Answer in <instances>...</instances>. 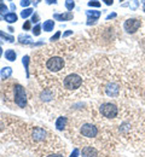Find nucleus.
Here are the masks:
<instances>
[{
    "instance_id": "obj_3",
    "label": "nucleus",
    "mask_w": 145,
    "mask_h": 157,
    "mask_svg": "<svg viewBox=\"0 0 145 157\" xmlns=\"http://www.w3.org/2000/svg\"><path fill=\"white\" fill-rule=\"evenodd\" d=\"M12 100L15 101V104L20 108H25L27 105V96H25V91L20 83H15L12 87Z\"/></svg>"
},
{
    "instance_id": "obj_17",
    "label": "nucleus",
    "mask_w": 145,
    "mask_h": 157,
    "mask_svg": "<svg viewBox=\"0 0 145 157\" xmlns=\"http://www.w3.org/2000/svg\"><path fill=\"white\" fill-rule=\"evenodd\" d=\"M22 62H23V65H24V68H25V70H27V76H29V69H28V64H29V57H28V56L23 57Z\"/></svg>"
},
{
    "instance_id": "obj_9",
    "label": "nucleus",
    "mask_w": 145,
    "mask_h": 157,
    "mask_svg": "<svg viewBox=\"0 0 145 157\" xmlns=\"http://www.w3.org/2000/svg\"><path fill=\"white\" fill-rule=\"evenodd\" d=\"M68 127V118L65 116H59L56 121V128L58 131H64Z\"/></svg>"
},
{
    "instance_id": "obj_10",
    "label": "nucleus",
    "mask_w": 145,
    "mask_h": 157,
    "mask_svg": "<svg viewBox=\"0 0 145 157\" xmlns=\"http://www.w3.org/2000/svg\"><path fill=\"white\" fill-rule=\"evenodd\" d=\"M53 18L58 21H70V20H73V13H70V12H68V13H62V15L55 13V15H53Z\"/></svg>"
},
{
    "instance_id": "obj_34",
    "label": "nucleus",
    "mask_w": 145,
    "mask_h": 157,
    "mask_svg": "<svg viewBox=\"0 0 145 157\" xmlns=\"http://www.w3.org/2000/svg\"><path fill=\"white\" fill-rule=\"evenodd\" d=\"M1 53H2V48L0 47V56H1Z\"/></svg>"
},
{
    "instance_id": "obj_35",
    "label": "nucleus",
    "mask_w": 145,
    "mask_h": 157,
    "mask_svg": "<svg viewBox=\"0 0 145 157\" xmlns=\"http://www.w3.org/2000/svg\"><path fill=\"white\" fill-rule=\"evenodd\" d=\"M121 1H122V0H121Z\"/></svg>"
},
{
    "instance_id": "obj_32",
    "label": "nucleus",
    "mask_w": 145,
    "mask_h": 157,
    "mask_svg": "<svg viewBox=\"0 0 145 157\" xmlns=\"http://www.w3.org/2000/svg\"><path fill=\"white\" fill-rule=\"evenodd\" d=\"M114 17H116V13H113V15H109V16L106 17V20H110V18H114Z\"/></svg>"
},
{
    "instance_id": "obj_5",
    "label": "nucleus",
    "mask_w": 145,
    "mask_h": 157,
    "mask_svg": "<svg viewBox=\"0 0 145 157\" xmlns=\"http://www.w3.org/2000/svg\"><path fill=\"white\" fill-rule=\"evenodd\" d=\"M99 111H101L102 116H104L108 120L116 118L117 115H119V108L113 103H104V104H102L101 108H99Z\"/></svg>"
},
{
    "instance_id": "obj_2",
    "label": "nucleus",
    "mask_w": 145,
    "mask_h": 157,
    "mask_svg": "<svg viewBox=\"0 0 145 157\" xmlns=\"http://www.w3.org/2000/svg\"><path fill=\"white\" fill-rule=\"evenodd\" d=\"M81 85H82V78L79 74L71 73L65 75L63 78V87L67 91H76L81 87Z\"/></svg>"
},
{
    "instance_id": "obj_23",
    "label": "nucleus",
    "mask_w": 145,
    "mask_h": 157,
    "mask_svg": "<svg viewBox=\"0 0 145 157\" xmlns=\"http://www.w3.org/2000/svg\"><path fill=\"white\" fill-rule=\"evenodd\" d=\"M45 157H64V156H63V155H61V154H58V152H52V154L46 155Z\"/></svg>"
},
{
    "instance_id": "obj_12",
    "label": "nucleus",
    "mask_w": 145,
    "mask_h": 157,
    "mask_svg": "<svg viewBox=\"0 0 145 157\" xmlns=\"http://www.w3.org/2000/svg\"><path fill=\"white\" fill-rule=\"evenodd\" d=\"M16 52L13 51V50H7L6 52H5V58L7 59V60H10V62H13V60H16Z\"/></svg>"
},
{
    "instance_id": "obj_11",
    "label": "nucleus",
    "mask_w": 145,
    "mask_h": 157,
    "mask_svg": "<svg viewBox=\"0 0 145 157\" xmlns=\"http://www.w3.org/2000/svg\"><path fill=\"white\" fill-rule=\"evenodd\" d=\"M12 74V69L10 68V67H5V68H2L1 69V71H0V75H1V78H10V75Z\"/></svg>"
},
{
    "instance_id": "obj_28",
    "label": "nucleus",
    "mask_w": 145,
    "mask_h": 157,
    "mask_svg": "<svg viewBox=\"0 0 145 157\" xmlns=\"http://www.w3.org/2000/svg\"><path fill=\"white\" fill-rule=\"evenodd\" d=\"M71 34H73V32H71V30H68V32H65V33L63 34V36L67 38V36H69V35H71Z\"/></svg>"
},
{
    "instance_id": "obj_13",
    "label": "nucleus",
    "mask_w": 145,
    "mask_h": 157,
    "mask_svg": "<svg viewBox=\"0 0 145 157\" xmlns=\"http://www.w3.org/2000/svg\"><path fill=\"white\" fill-rule=\"evenodd\" d=\"M53 27H55V22L53 21H46L44 24H42V28L45 32H51L53 30Z\"/></svg>"
},
{
    "instance_id": "obj_19",
    "label": "nucleus",
    "mask_w": 145,
    "mask_h": 157,
    "mask_svg": "<svg viewBox=\"0 0 145 157\" xmlns=\"http://www.w3.org/2000/svg\"><path fill=\"white\" fill-rule=\"evenodd\" d=\"M0 38H2V39H6L7 41H10V42H13V41H15V38H13V36H11V35H7V34L2 33L1 30H0Z\"/></svg>"
},
{
    "instance_id": "obj_27",
    "label": "nucleus",
    "mask_w": 145,
    "mask_h": 157,
    "mask_svg": "<svg viewBox=\"0 0 145 157\" xmlns=\"http://www.w3.org/2000/svg\"><path fill=\"white\" fill-rule=\"evenodd\" d=\"M78 155H79V150L78 149H74V151H73V154H71L70 157H78Z\"/></svg>"
},
{
    "instance_id": "obj_14",
    "label": "nucleus",
    "mask_w": 145,
    "mask_h": 157,
    "mask_svg": "<svg viewBox=\"0 0 145 157\" xmlns=\"http://www.w3.org/2000/svg\"><path fill=\"white\" fill-rule=\"evenodd\" d=\"M4 18H5L6 22H9V23H15L17 21V15L16 13H7V15H5Z\"/></svg>"
},
{
    "instance_id": "obj_4",
    "label": "nucleus",
    "mask_w": 145,
    "mask_h": 157,
    "mask_svg": "<svg viewBox=\"0 0 145 157\" xmlns=\"http://www.w3.org/2000/svg\"><path fill=\"white\" fill-rule=\"evenodd\" d=\"M80 136L85 139H94L99 134V129L96 124L90 123V122H85L80 126Z\"/></svg>"
},
{
    "instance_id": "obj_20",
    "label": "nucleus",
    "mask_w": 145,
    "mask_h": 157,
    "mask_svg": "<svg viewBox=\"0 0 145 157\" xmlns=\"http://www.w3.org/2000/svg\"><path fill=\"white\" fill-rule=\"evenodd\" d=\"M40 28H41V25H40V24H36V25L34 27V29H33V33H34V35H35V36L40 35Z\"/></svg>"
},
{
    "instance_id": "obj_22",
    "label": "nucleus",
    "mask_w": 145,
    "mask_h": 157,
    "mask_svg": "<svg viewBox=\"0 0 145 157\" xmlns=\"http://www.w3.org/2000/svg\"><path fill=\"white\" fill-rule=\"evenodd\" d=\"M88 5H90V6H94V7H99V6H101V4H99L98 1H94V0L90 1V2H88Z\"/></svg>"
},
{
    "instance_id": "obj_31",
    "label": "nucleus",
    "mask_w": 145,
    "mask_h": 157,
    "mask_svg": "<svg viewBox=\"0 0 145 157\" xmlns=\"http://www.w3.org/2000/svg\"><path fill=\"white\" fill-rule=\"evenodd\" d=\"M47 4H56L57 2V0H45Z\"/></svg>"
},
{
    "instance_id": "obj_24",
    "label": "nucleus",
    "mask_w": 145,
    "mask_h": 157,
    "mask_svg": "<svg viewBox=\"0 0 145 157\" xmlns=\"http://www.w3.org/2000/svg\"><path fill=\"white\" fill-rule=\"evenodd\" d=\"M59 36H61V32H57L52 38H51V41H56V40L59 39Z\"/></svg>"
},
{
    "instance_id": "obj_29",
    "label": "nucleus",
    "mask_w": 145,
    "mask_h": 157,
    "mask_svg": "<svg viewBox=\"0 0 145 157\" xmlns=\"http://www.w3.org/2000/svg\"><path fill=\"white\" fill-rule=\"evenodd\" d=\"M103 1L106 5H113V2H114V0H103Z\"/></svg>"
},
{
    "instance_id": "obj_18",
    "label": "nucleus",
    "mask_w": 145,
    "mask_h": 157,
    "mask_svg": "<svg viewBox=\"0 0 145 157\" xmlns=\"http://www.w3.org/2000/svg\"><path fill=\"white\" fill-rule=\"evenodd\" d=\"M33 13V9H25V10H23L21 12V16L23 18H27L28 16H30Z\"/></svg>"
},
{
    "instance_id": "obj_30",
    "label": "nucleus",
    "mask_w": 145,
    "mask_h": 157,
    "mask_svg": "<svg viewBox=\"0 0 145 157\" xmlns=\"http://www.w3.org/2000/svg\"><path fill=\"white\" fill-rule=\"evenodd\" d=\"M38 18H39V17H38V15H34V16H33V18H32V22H35V23H36V22H38Z\"/></svg>"
},
{
    "instance_id": "obj_33",
    "label": "nucleus",
    "mask_w": 145,
    "mask_h": 157,
    "mask_svg": "<svg viewBox=\"0 0 145 157\" xmlns=\"http://www.w3.org/2000/svg\"><path fill=\"white\" fill-rule=\"evenodd\" d=\"M11 10H13V11H15V10H16V6H15V5H13V4H11Z\"/></svg>"
},
{
    "instance_id": "obj_6",
    "label": "nucleus",
    "mask_w": 145,
    "mask_h": 157,
    "mask_svg": "<svg viewBox=\"0 0 145 157\" xmlns=\"http://www.w3.org/2000/svg\"><path fill=\"white\" fill-rule=\"evenodd\" d=\"M140 25H142V22L139 20H137V18H129V20H127L124 22V28L127 33L133 34V33H135L140 28Z\"/></svg>"
},
{
    "instance_id": "obj_25",
    "label": "nucleus",
    "mask_w": 145,
    "mask_h": 157,
    "mask_svg": "<svg viewBox=\"0 0 145 157\" xmlns=\"http://www.w3.org/2000/svg\"><path fill=\"white\" fill-rule=\"evenodd\" d=\"M23 29H25V30L30 29V22H29V21H27V22L23 24Z\"/></svg>"
},
{
    "instance_id": "obj_15",
    "label": "nucleus",
    "mask_w": 145,
    "mask_h": 157,
    "mask_svg": "<svg viewBox=\"0 0 145 157\" xmlns=\"http://www.w3.org/2000/svg\"><path fill=\"white\" fill-rule=\"evenodd\" d=\"M18 40L21 44H32V38L29 35H20Z\"/></svg>"
},
{
    "instance_id": "obj_26",
    "label": "nucleus",
    "mask_w": 145,
    "mask_h": 157,
    "mask_svg": "<svg viewBox=\"0 0 145 157\" xmlns=\"http://www.w3.org/2000/svg\"><path fill=\"white\" fill-rule=\"evenodd\" d=\"M30 4V0H21V5L24 7V6H28Z\"/></svg>"
},
{
    "instance_id": "obj_16",
    "label": "nucleus",
    "mask_w": 145,
    "mask_h": 157,
    "mask_svg": "<svg viewBox=\"0 0 145 157\" xmlns=\"http://www.w3.org/2000/svg\"><path fill=\"white\" fill-rule=\"evenodd\" d=\"M65 7H67L69 11H71V10L75 7V2H74V0H65Z\"/></svg>"
},
{
    "instance_id": "obj_7",
    "label": "nucleus",
    "mask_w": 145,
    "mask_h": 157,
    "mask_svg": "<svg viewBox=\"0 0 145 157\" xmlns=\"http://www.w3.org/2000/svg\"><path fill=\"white\" fill-rule=\"evenodd\" d=\"M105 93H106L108 97L116 98L120 94V86L117 83H115V82H110L105 87Z\"/></svg>"
},
{
    "instance_id": "obj_1",
    "label": "nucleus",
    "mask_w": 145,
    "mask_h": 157,
    "mask_svg": "<svg viewBox=\"0 0 145 157\" xmlns=\"http://www.w3.org/2000/svg\"><path fill=\"white\" fill-rule=\"evenodd\" d=\"M65 67V59L62 55L53 52L52 55L46 56L42 60L41 70L45 73V75H55L61 74Z\"/></svg>"
},
{
    "instance_id": "obj_21",
    "label": "nucleus",
    "mask_w": 145,
    "mask_h": 157,
    "mask_svg": "<svg viewBox=\"0 0 145 157\" xmlns=\"http://www.w3.org/2000/svg\"><path fill=\"white\" fill-rule=\"evenodd\" d=\"M7 11V6L5 5V4H2V2H0V13H2V15H5V12Z\"/></svg>"
},
{
    "instance_id": "obj_8",
    "label": "nucleus",
    "mask_w": 145,
    "mask_h": 157,
    "mask_svg": "<svg viewBox=\"0 0 145 157\" xmlns=\"http://www.w3.org/2000/svg\"><path fill=\"white\" fill-rule=\"evenodd\" d=\"M82 157H98V151L93 146H85L81 150Z\"/></svg>"
}]
</instances>
